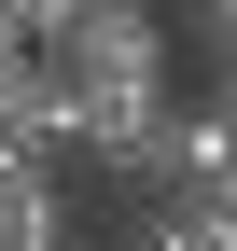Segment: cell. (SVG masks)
<instances>
[{
  "label": "cell",
  "mask_w": 237,
  "mask_h": 251,
  "mask_svg": "<svg viewBox=\"0 0 237 251\" xmlns=\"http://www.w3.org/2000/svg\"><path fill=\"white\" fill-rule=\"evenodd\" d=\"M126 251H237V237H210V224H167V209H154V224H140Z\"/></svg>",
  "instance_id": "277c9868"
},
{
  "label": "cell",
  "mask_w": 237,
  "mask_h": 251,
  "mask_svg": "<svg viewBox=\"0 0 237 251\" xmlns=\"http://www.w3.org/2000/svg\"><path fill=\"white\" fill-rule=\"evenodd\" d=\"M0 251H70V181L28 153V168H0Z\"/></svg>",
  "instance_id": "7a4b0ae2"
},
{
  "label": "cell",
  "mask_w": 237,
  "mask_h": 251,
  "mask_svg": "<svg viewBox=\"0 0 237 251\" xmlns=\"http://www.w3.org/2000/svg\"><path fill=\"white\" fill-rule=\"evenodd\" d=\"M167 42H182V56H195L210 84H237V0H210V14H182Z\"/></svg>",
  "instance_id": "3957f363"
},
{
  "label": "cell",
  "mask_w": 237,
  "mask_h": 251,
  "mask_svg": "<svg viewBox=\"0 0 237 251\" xmlns=\"http://www.w3.org/2000/svg\"><path fill=\"white\" fill-rule=\"evenodd\" d=\"M28 56L56 98H167V14H140V0H42Z\"/></svg>",
  "instance_id": "6da1fadb"
}]
</instances>
